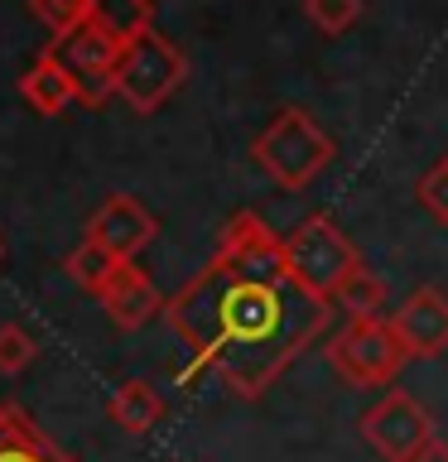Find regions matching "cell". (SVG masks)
<instances>
[{
	"mask_svg": "<svg viewBox=\"0 0 448 462\" xmlns=\"http://www.w3.org/2000/svg\"><path fill=\"white\" fill-rule=\"evenodd\" d=\"M164 318L198 371L217 375L231 395L260 400L328 332L332 303L309 294L289 265L241 270L212 255L164 303Z\"/></svg>",
	"mask_w": 448,
	"mask_h": 462,
	"instance_id": "obj_1",
	"label": "cell"
},
{
	"mask_svg": "<svg viewBox=\"0 0 448 462\" xmlns=\"http://www.w3.org/2000/svg\"><path fill=\"white\" fill-rule=\"evenodd\" d=\"M251 154L285 193H299V188H309L318 173L332 164L338 144H332V135L303 106H285V111H275V121L256 135Z\"/></svg>",
	"mask_w": 448,
	"mask_h": 462,
	"instance_id": "obj_2",
	"label": "cell"
},
{
	"mask_svg": "<svg viewBox=\"0 0 448 462\" xmlns=\"http://www.w3.org/2000/svg\"><path fill=\"white\" fill-rule=\"evenodd\" d=\"M183 78H188L183 49L173 39H164L159 29H150V34H140L135 43L121 49V63H116V97H121L135 116H154L183 87Z\"/></svg>",
	"mask_w": 448,
	"mask_h": 462,
	"instance_id": "obj_3",
	"label": "cell"
},
{
	"mask_svg": "<svg viewBox=\"0 0 448 462\" xmlns=\"http://www.w3.org/2000/svg\"><path fill=\"white\" fill-rule=\"evenodd\" d=\"M323 352H328V366L347 385H390L410 361L390 318H347V328L332 332Z\"/></svg>",
	"mask_w": 448,
	"mask_h": 462,
	"instance_id": "obj_4",
	"label": "cell"
},
{
	"mask_svg": "<svg viewBox=\"0 0 448 462\" xmlns=\"http://www.w3.org/2000/svg\"><path fill=\"white\" fill-rule=\"evenodd\" d=\"M285 255H289V274L309 289V294L328 299L338 294V284L361 265L357 245L338 231L332 217H303V222L285 236Z\"/></svg>",
	"mask_w": 448,
	"mask_h": 462,
	"instance_id": "obj_5",
	"label": "cell"
},
{
	"mask_svg": "<svg viewBox=\"0 0 448 462\" xmlns=\"http://www.w3.org/2000/svg\"><path fill=\"white\" fill-rule=\"evenodd\" d=\"M43 53H53L63 72L78 87V101L82 106H107L116 97V63H121V49L101 34L92 24H78L68 34H58L43 43Z\"/></svg>",
	"mask_w": 448,
	"mask_h": 462,
	"instance_id": "obj_6",
	"label": "cell"
},
{
	"mask_svg": "<svg viewBox=\"0 0 448 462\" xmlns=\"http://www.w3.org/2000/svg\"><path fill=\"white\" fill-rule=\"evenodd\" d=\"M361 439H367L386 462H410L419 448L434 443L439 433H434V419H429V410L415 395L386 390V395L361 414Z\"/></svg>",
	"mask_w": 448,
	"mask_h": 462,
	"instance_id": "obj_7",
	"label": "cell"
},
{
	"mask_svg": "<svg viewBox=\"0 0 448 462\" xmlns=\"http://www.w3.org/2000/svg\"><path fill=\"white\" fill-rule=\"evenodd\" d=\"M154 236H159V222L150 217V208L135 202L130 193H111L92 217H87V241L101 245V251H111L116 260H135Z\"/></svg>",
	"mask_w": 448,
	"mask_h": 462,
	"instance_id": "obj_8",
	"label": "cell"
},
{
	"mask_svg": "<svg viewBox=\"0 0 448 462\" xmlns=\"http://www.w3.org/2000/svg\"><path fill=\"white\" fill-rule=\"evenodd\" d=\"M390 328L405 346L410 361H429L448 352V294H439L434 284L415 289L410 299L390 313Z\"/></svg>",
	"mask_w": 448,
	"mask_h": 462,
	"instance_id": "obj_9",
	"label": "cell"
},
{
	"mask_svg": "<svg viewBox=\"0 0 448 462\" xmlns=\"http://www.w3.org/2000/svg\"><path fill=\"white\" fill-rule=\"evenodd\" d=\"M97 303L107 309V318L121 332H135V328L150 323V318H164V294H159V284L135 265V260H121V265H116V274L97 294Z\"/></svg>",
	"mask_w": 448,
	"mask_h": 462,
	"instance_id": "obj_10",
	"label": "cell"
},
{
	"mask_svg": "<svg viewBox=\"0 0 448 462\" xmlns=\"http://www.w3.org/2000/svg\"><path fill=\"white\" fill-rule=\"evenodd\" d=\"M20 97L39 116H63L72 101H78V87H72V78L63 72V63H58L53 53H39L20 78Z\"/></svg>",
	"mask_w": 448,
	"mask_h": 462,
	"instance_id": "obj_11",
	"label": "cell"
},
{
	"mask_svg": "<svg viewBox=\"0 0 448 462\" xmlns=\"http://www.w3.org/2000/svg\"><path fill=\"white\" fill-rule=\"evenodd\" d=\"M87 24L101 29L116 49L154 29V0H87Z\"/></svg>",
	"mask_w": 448,
	"mask_h": 462,
	"instance_id": "obj_12",
	"label": "cell"
},
{
	"mask_svg": "<svg viewBox=\"0 0 448 462\" xmlns=\"http://www.w3.org/2000/svg\"><path fill=\"white\" fill-rule=\"evenodd\" d=\"M107 410H111V419L130 433V439H140V433H150V429L159 424L164 400L154 395L150 381H126V385H116V395H111Z\"/></svg>",
	"mask_w": 448,
	"mask_h": 462,
	"instance_id": "obj_13",
	"label": "cell"
},
{
	"mask_svg": "<svg viewBox=\"0 0 448 462\" xmlns=\"http://www.w3.org/2000/svg\"><path fill=\"white\" fill-rule=\"evenodd\" d=\"M0 462H72V453H63L49 433H39V424L24 410H14L10 439L0 443Z\"/></svg>",
	"mask_w": 448,
	"mask_h": 462,
	"instance_id": "obj_14",
	"label": "cell"
},
{
	"mask_svg": "<svg viewBox=\"0 0 448 462\" xmlns=\"http://www.w3.org/2000/svg\"><path fill=\"white\" fill-rule=\"evenodd\" d=\"M332 309H342L347 318H381L386 313V280L367 265H357L332 294Z\"/></svg>",
	"mask_w": 448,
	"mask_h": 462,
	"instance_id": "obj_15",
	"label": "cell"
},
{
	"mask_svg": "<svg viewBox=\"0 0 448 462\" xmlns=\"http://www.w3.org/2000/svg\"><path fill=\"white\" fill-rule=\"evenodd\" d=\"M116 265H121V260H116L111 251H101V245H92V241H82L78 251H68V260H63V274L72 284L82 289V294H101V289H107V280L116 274Z\"/></svg>",
	"mask_w": 448,
	"mask_h": 462,
	"instance_id": "obj_16",
	"label": "cell"
},
{
	"mask_svg": "<svg viewBox=\"0 0 448 462\" xmlns=\"http://www.w3.org/2000/svg\"><path fill=\"white\" fill-rule=\"evenodd\" d=\"M303 14L318 34H347L361 20V0H303Z\"/></svg>",
	"mask_w": 448,
	"mask_h": 462,
	"instance_id": "obj_17",
	"label": "cell"
},
{
	"mask_svg": "<svg viewBox=\"0 0 448 462\" xmlns=\"http://www.w3.org/2000/svg\"><path fill=\"white\" fill-rule=\"evenodd\" d=\"M39 356V342L29 337L20 323H0V375H20L34 366Z\"/></svg>",
	"mask_w": 448,
	"mask_h": 462,
	"instance_id": "obj_18",
	"label": "cell"
},
{
	"mask_svg": "<svg viewBox=\"0 0 448 462\" xmlns=\"http://www.w3.org/2000/svg\"><path fill=\"white\" fill-rule=\"evenodd\" d=\"M415 198L419 208H425L439 226H448V159H439V164L425 169V179L415 183Z\"/></svg>",
	"mask_w": 448,
	"mask_h": 462,
	"instance_id": "obj_19",
	"label": "cell"
},
{
	"mask_svg": "<svg viewBox=\"0 0 448 462\" xmlns=\"http://www.w3.org/2000/svg\"><path fill=\"white\" fill-rule=\"evenodd\" d=\"M34 14L49 24V34H68V29L87 24V0H34Z\"/></svg>",
	"mask_w": 448,
	"mask_h": 462,
	"instance_id": "obj_20",
	"label": "cell"
},
{
	"mask_svg": "<svg viewBox=\"0 0 448 462\" xmlns=\"http://www.w3.org/2000/svg\"><path fill=\"white\" fill-rule=\"evenodd\" d=\"M410 462H448V443H443V439H434V443L419 448V453H415Z\"/></svg>",
	"mask_w": 448,
	"mask_h": 462,
	"instance_id": "obj_21",
	"label": "cell"
},
{
	"mask_svg": "<svg viewBox=\"0 0 448 462\" xmlns=\"http://www.w3.org/2000/svg\"><path fill=\"white\" fill-rule=\"evenodd\" d=\"M10 424H14V404H0V443L10 439Z\"/></svg>",
	"mask_w": 448,
	"mask_h": 462,
	"instance_id": "obj_22",
	"label": "cell"
},
{
	"mask_svg": "<svg viewBox=\"0 0 448 462\" xmlns=\"http://www.w3.org/2000/svg\"><path fill=\"white\" fill-rule=\"evenodd\" d=\"M0 255H5V241H0Z\"/></svg>",
	"mask_w": 448,
	"mask_h": 462,
	"instance_id": "obj_23",
	"label": "cell"
}]
</instances>
